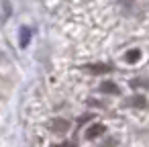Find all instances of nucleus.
<instances>
[{
    "mask_svg": "<svg viewBox=\"0 0 149 147\" xmlns=\"http://www.w3.org/2000/svg\"><path fill=\"white\" fill-rule=\"evenodd\" d=\"M31 41V29L29 27H21V33H19V45L21 47H27Z\"/></svg>",
    "mask_w": 149,
    "mask_h": 147,
    "instance_id": "obj_1",
    "label": "nucleus"
},
{
    "mask_svg": "<svg viewBox=\"0 0 149 147\" xmlns=\"http://www.w3.org/2000/svg\"><path fill=\"white\" fill-rule=\"evenodd\" d=\"M102 133H104V125H94L92 129L86 131V139H96V137L102 135Z\"/></svg>",
    "mask_w": 149,
    "mask_h": 147,
    "instance_id": "obj_2",
    "label": "nucleus"
},
{
    "mask_svg": "<svg viewBox=\"0 0 149 147\" xmlns=\"http://www.w3.org/2000/svg\"><path fill=\"white\" fill-rule=\"evenodd\" d=\"M125 59H127L129 63H135V61L139 59V49H131V51L125 55Z\"/></svg>",
    "mask_w": 149,
    "mask_h": 147,
    "instance_id": "obj_3",
    "label": "nucleus"
},
{
    "mask_svg": "<svg viewBox=\"0 0 149 147\" xmlns=\"http://www.w3.org/2000/svg\"><path fill=\"white\" fill-rule=\"evenodd\" d=\"M102 90H106V92H112V94H116V92H118V90H116V86H114V84H110V82L102 84Z\"/></svg>",
    "mask_w": 149,
    "mask_h": 147,
    "instance_id": "obj_4",
    "label": "nucleus"
},
{
    "mask_svg": "<svg viewBox=\"0 0 149 147\" xmlns=\"http://www.w3.org/2000/svg\"><path fill=\"white\" fill-rule=\"evenodd\" d=\"M92 72H96V74H104V72H110V68H108V65H94Z\"/></svg>",
    "mask_w": 149,
    "mask_h": 147,
    "instance_id": "obj_5",
    "label": "nucleus"
}]
</instances>
